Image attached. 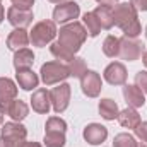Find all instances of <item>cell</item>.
Masks as SVG:
<instances>
[{"label": "cell", "mask_w": 147, "mask_h": 147, "mask_svg": "<svg viewBox=\"0 0 147 147\" xmlns=\"http://www.w3.org/2000/svg\"><path fill=\"white\" fill-rule=\"evenodd\" d=\"M144 43L137 38H128L123 36L120 38V55L123 60H128V62H135L142 57L144 53Z\"/></svg>", "instance_id": "cell-5"}, {"label": "cell", "mask_w": 147, "mask_h": 147, "mask_svg": "<svg viewBox=\"0 0 147 147\" xmlns=\"http://www.w3.org/2000/svg\"><path fill=\"white\" fill-rule=\"evenodd\" d=\"M135 86L144 94H147V70H140V72L135 74Z\"/></svg>", "instance_id": "cell-30"}, {"label": "cell", "mask_w": 147, "mask_h": 147, "mask_svg": "<svg viewBox=\"0 0 147 147\" xmlns=\"http://www.w3.org/2000/svg\"><path fill=\"white\" fill-rule=\"evenodd\" d=\"M80 16V7L77 2H62L55 7L53 10V21L55 22H70V21H75L77 17Z\"/></svg>", "instance_id": "cell-7"}, {"label": "cell", "mask_w": 147, "mask_h": 147, "mask_svg": "<svg viewBox=\"0 0 147 147\" xmlns=\"http://www.w3.org/2000/svg\"><path fill=\"white\" fill-rule=\"evenodd\" d=\"M57 34H58V31H57L55 21H39L33 26V29L29 33V41L33 43V46L45 48L46 45H50L55 39Z\"/></svg>", "instance_id": "cell-3"}, {"label": "cell", "mask_w": 147, "mask_h": 147, "mask_svg": "<svg viewBox=\"0 0 147 147\" xmlns=\"http://www.w3.org/2000/svg\"><path fill=\"white\" fill-rule=\"evenodd\" d=\"M29 43V34L26 29H21V28H16L9 38H7V48L12 50V51H17V50H22L26 48Z\"/></svg>", "instance_id": "cell-18"}, {"label": "cell", "mask_w": 147, "mask_h": 147, "mask_svg": "<svg viewBox=\"0 0 147 147\" xmlns=\"http://www.w3.org/2000/svg\"><path fill=\"white\" fill-rule=\"evenodd\" d=\"M2 123H3V111L0 110V125H2Z\"/></svg>", "instance_id": "cell-39"}, {"label": "cell", "mask_w": 147, "mask_h": 147, "mask_svg": "<svg viewBox=\"0 0 147 147\" xmlns=\"http://www.w3.org/2000/svg\"><path fill=\"white\" fill-rule=\"evenodd\" d=\"M118 123L125 128H135L140 123V115L137 113L135 108H127V110L118 113Z\"/></svg>", "instance_id": "cell-20"}, {"label": "cell", "mask_w": 147, "mask_h": 147, "mask_svg": "<svg viewBox=\"0 0 147 147\" xmlns=\"http://www.w3.org/2000/svg\"><path fill=\"white\" fill-rule=\"evenodd\" d=\"M123 98H125V101H127V105L130 106V108H140V106H144V103H146V94L134 84V86H130V84H125V87H123Z\"/></svg>", "instance_id": "cell-15"}, {"label": "cell", "mask_w": 147, "mask_h": 147, "mask_svg": "<svg viewBox=\"0 0 147 147\" xmlns=\"http://www.w3.org/2000/svg\"><path fill=\"white\" fill-rule=\"evenodd\" d=\"M50 51H51V55H53L55 58H58V60H62V62H65V63H70L74 58H75V55L69 53V51H67L65 48H62L57 41H55V43H51Z\"/></svg>", "instance_id": "cell-28"}, {"label": "cell", "mask_w": 147, "mask_h": 147, "mask_svg": "<svg viewBox=\"0 0 147 147\" xmlns=\"http://www.w3.org/2000/svg\"><path fill=\"white\" fill-rule=\"evenodd\" d=\"M46 147H63L65 146V134L62 132H45V139H43Z\"/></svg>", "instance_id": "cell-25"}, {"label": "cell", "mask_w": 147, "mask_h": 147, "mask_svg": "<svg viewBox=\"0 0 147 147\" xmlns=\"http://www.w3.org/2000/svg\"><path fill=\"white\" fill-rule=\"evenodd\" d=\"M16 72H17L16 74V80H17V84H19L21 89H24V91H33V89L38 87L39 77H38L31 69H22V70H16Z\"/></svg>", "instance_id": "cell-16"}, {"label": "cell", "mask_w": 147, "mask_h": 147, "mask_svg": "<svg viewBox=\"0 0 147 147\" xmlns=\"http://www.w3.org/2000/svg\"><path fill=\"white\" fill-rule=\"evenodd\" d=\"M48 2H53V3H62V2H65V0H48Z\"/></svg>", "instance_id": "cell-40"}, {"label": "cell", "mask_w": 147, "mask_h": 147, "mask_svg": "<svg viewBox=\"0 0 147 147\" xmlns=\"http://www.w3.org/2000/svg\"><path fill=\"white\" fill-rule=\"evenodd\" d=\"M82 21H84V26H86L87 34L91 38H96L101 33V26H99V22H98V19H96V16L92 12H86L84 17H82Z\"/></svg>", "instance_id": "cell-23"}, {"label": "cell", "mask_w": 147, "mask_h": 147, "mask_svg": "<svg viewBox=\"0 0 147 147\" xmlns=\"http://www.w3.org/2000/svg\"><path fill=\"white\" fill-rule=\"evenodd\" d=\"M50 98H51V108L55 113H63V111L69 108V103H70V86L69 84H58L57 87L51 89L50 92Z\"/></svg>", "instance_id": "cell-6"}, {"label": "cell", "mask_w": 147, "mask_h": 147, "mask_svg": "<svg viewBox=\"0 0 147 147\" xmlns=\"http://www.w3.org/2000/svg\"><path fill=\"white\" fill-rule=\"evenodd\" d=\"M2 137L3 139H9L12 142H21V140H26V135H28V130L26 127L21 123V121H9V123H3L2 128Z\"/></svg>", "instance_id": "cell-12"}, {"label": "cell", "mask_w": 147, "mask_h": 147, "mask_svg": "<svg viewBox=\"0 0 147 147\" xmlns=\"http://www.w3.org/2000/svg\"><path fill=\"white\" fill-rule=\"evenodd\" d=\"M31 106L33 110L39 115H48V111L51 108V98H50V91L46 89H36L31 96Z\"/></svg>", "instance_id": "cell-14"}, {"label": "cell", "mask_w": 147, "mask_h": 147, "mask_svg": "<svg viewBox=\"0 0 147 147\" xmlns=\"http://www.w3.org/2000/svg\"><path fill=\"white\" fill-rule=\"evenodd\" d=\"M105 80L111 86H123L127 80V69L120 62H113L105 69Z\"/></svg>", "instance_id": "cell-13"}, {"label": "cell", "mask_w": 147, "mask_h": 147, "mask_svg": "<svg viewBox=\"0 0 147 147\" xmlns=\"http://www.w3.org/2000/svg\"><path fill=\"white\" fill-rule=\"evenodd\" d=\"M82 135H84V140H86L87 144H91V146H99V144H103V142L106 140V137H108V128H106L105 125H101V123H89V125L84 128Z\"/></svg>", "instance_id": "cell-10"}, {"label": "cell", "mask_w": 147, "mask_h": 147, "mask_svg": "<svg viewBox=\"0 0 147 147\" xmlns=\"http://www.w3.org/2000/svg\"><path fill=\"white\" fill-rule=\"evenodd\" d=\"M113 14H115V26H118L123 34L128 38H137L142 33V26L139 21L137 9L130 2H120L113 5Z\"/></svg>", "instance_id": "cell-1"}, {"label": "cell", "mask_w": 147, "mask_h": 147, "mask_svg": "<svg viewBox=\"0 0 147 147\" xmlns=\"http://www.w3.org/2000/svg\"><path fill=\"white\" fill-rule=\"evenodd\" d=\"M86 38H87L86 28H84L80 22L72 21V22L65 24L63 28H60V31H58V41H57V43H58L62 48H65L69 53L75 55V53L80 50V46L84 45Z\"/></svg>", "instance_id": "cell-2"}, {"label": "cell", "mask_w": 147, "mask_h": 147, "mask_svg": "<svg viewBox=\"0 0 147 147\" xmlns=\"http://www.w3.org/2000/svg\"><path fill=\"white\" fill-rule=\"evenodd\" d=\"M92 14L96 16L101 29H111L115 26V14H113V5H98Z\"/></svg>", "instance_id": "cell-17"}, {"label": "cell", "mask_w": 147, "mask_h": 147, "mask_svg": "<svg viewBox=\"0 0 147 147\" xmlns=\"http://www.w3.org/2000/svg\"><path fill=\"white\" fill-rule=\"evenodd\" d=\"M130 3L137 9V12H147V0H130Z\"/></svg>", "instance_id": "cell-33"}, {"label": "cell", "mask_w": 147, "mask_h": 147, "mask_svg": "<svg viewBox=\"0 0 147 147\" xmlns=\"http://www.w3.org/2000/svg\"><path fill=\"white\" fill-rule=\"evenodd\" d=\"M45 132H62V134H65L67 132V121L62 120L60 116H51V118L46 120Z\"/></svg>", "instance_id": "cell-27"}, {"label": "cell", "mask_w": 147, "mask_h": 147, "mask_svg": "<svg viewBox=\"0 0 147 147\" xmlns=\"http://www.w3.org/2000/svg\"><path fill=\"white\" fill-rule=\"evenodd\" d=\"M3 14H5V10H3V7H2V3H0V24H2V21H3Z\"/></svg>", "instance_id": "cell-37"}, {"label": "cell", "mask_w": 147, "mask_h": 147, "mask_svg": "<svg viewBox=\"0 0 147 147\" xmlns=\"http://www.w3.org/2000/svg\"><path fill=\"white\" fill-rule=\"evenodd\" d=\"M137 140L130 134H118L113 139V147H137Z\"/></svg>", "instance_id": "cell-29"}, {"label": "cell", "mask_w": 147, "mask_h": 147, "mask_svg": "<svg viewBox=\"0 0 147 147\" xmlns=\"http://www.w3.org/2000/svg\"><path fill=\"white\" fill-rule=\"evenodd\" d=\"M16 147H43V146L38 144V142H26V140H21V142H17Z\"/></svg>", "instance_id": "cell-34"}, {"label": "cell", "mask_w": 147, "mask_h": 147, "mask_svg": "<svg viewBox=\"0 0 147 147\" xmlns=\"http://www.w3.org/2000/svg\"><path fill=\"white\" fill-rule=\"evenodd\" d=\"M142 62H144V65L147 67V50L144 51V53H142Z\"/></svg>", "instance_id": "cell-38"}, {"label": "cell", "mask_w": 147, "mask_h": 147, "mask_svg": "<svg viewBox=\"0 0 147 147\" xmlns=\"http://www.w3.org/2000/svg\"><path fill=\"white\" fill-rule=\"evenodd\" d=\"M146 38H147V26H146Z\"/></svg>", "instance_id": "cell-42"}, {"label": "cell", "mask_w": 147, "mask_h": 147, "mask_svg": "<svg viewBox=\"0 0 147 147\" xmlns=\"http://www.w3.org/2000/svg\"><path fill=\"white\" fill-rule=\"evenodd\" d=\"M103 53L110 58H115L120 55V38L116 36H106L105 43H103Z\"/></svg>", "instance_id": "cell-24"}, {"label": "cell", "mask_w": 147, "mask_h": 147, "mask_svg": "<svg viewBox=\"0 0 147 147\" xmlns=\"http://www.w3.org/2000/svg\"><path fill=\"white\" fill-rule=\"evenodd\" d=\"M135 135L142 140V142H147V121H140L135 128H134Z\"/></svg>", "instance_id": "cell-31"}, {"label": "cell", "mask_w": 147, "mask_h": 147, "mask_svg": "<svg viewBox=\"0 0 147 147\" xmlns=\"http://www.w3.org/2000/svg\"><path fill=\"white\" fill-rule=\"evenodd\" d=\"M69 65V72H70V77H77V79H80L84 74L87 72V67H86V60L84 58H80V57H75L70 63H67Z\"/></svg>", "instance_id": "cell-26"}, {"label": "cell", "mask_w": 147, "mask_h": 147, "mask_svg": "<svg viewBox=\"0 0 147 147\" xmlns=\"http://www.w3.org/2000/svg\"><path fill=\"white\" fill-rule=\"evenodd\" d=\"M17 96V86L9 77H0V110L5 113L7 106L16 99Z\"/></svg>", "instance_id": "cell-9"}, {"label": "cell", "mask_w": 147, "mask_h": 147, "mask_svg": "<svg viewBox=\"0 0 147 147\" xmlns=\"http://www.w3.org/2000/svg\"><path fill=\"white\" fill-rule=\"evenodd\" d=\"M17 144L16 142H12V140H9V139H3L2 135H0V147H16Z\"/></svg>", "instance_id": "cell-35"}, {"label": "cell", "mask_w": 147, "mask_h": 147, "mask_svg": "<svg viewBox=\"0 0 147 147\" xmlns=\"http://www.w3.org/2000/svg\"><path fill=\"white\" fill-rule=\"evenodd\" d=\"M10 2H12L14 7L24 9V10H31V7H33V3H34V0H10Z\"/></svg>", "instance_id": "cell-32"}, {"label": "cell", "mask_w": 147, "mask_h": 147, "mask_svg": "<svg viewBox=\"0 0 147 147\" xmlns=\"http://www.w3.org/2000/svg\"><path fill=\"white\" fill-rule=\"evenodd\" d=\"M98 108H99V115H101L105 120H108V121L115 120V118H118V113H120V110H118V105H116L113 99H110V98L101 99Z\"/></svg>", "instance_id": "cell-22"}, {"label": "cell", "mask_w": 147, "mask_h": 147, "mask_svg": "<svg viewBox=\"0 0 147 147\" xmlns=\"http://www.w3.org/2000/svg\"><path fill=\"white\" fill-rule=\"evenodd\" d=\"M5 113H7L14 121H22V120L28 116L29 108H28V105H26L24 101H21V99H14V101L7 106Z\"/></svg>", "instance_id": "cell-21"}, {"label": "cell", "mask_w": 147, "mask_h": 147, "mask_svg": "<svg viewBox=\"0 0 147 147\" xmlns=\"http://www.w3.org/2000/svg\"><path fill=\"white\" fill-rule=\"evenodd\" d=\"M0 3H2V0H0Z\"/></svg>", "instance_id": "cell-43"}, {"label": "cell", "mask_w": 147, "mask_h": 147, "mask_svg": "<svg viewBox=\"0 0 147 147\" xmlns=\"http://www.w3.org/2000/svg\"><path fill=\"white\" fill-rule=\"evenodd\" d=\"M137 147H147L146 144H137Z\"/></svg>", "instance_id": "cell-41"}, {"label": "cell", "mask_w": 147, "mask_h": 147, "mask_svg": "<svg viewBox=\"0 0 147 147\" xmlns=\"http://www.w3.org/2000/svg\"><path fill=\"white\" fill-rule=\"evenodd\" d=\"M99 5H115V0H96Z\"/></svg>", "instance_id": "cell-36"}, {"label": "cell", "mask_w": 147, "mask_h": 147, "mask_svg": "<svg viewBox=\"0 0 147 147\" xmlns=\"http://www.w3.org/2000/svg\"><path fill=\"white\" fill-rule=\"evenodd\" d=\"M39 74H41V80L45 82V86L60 84L67 77H70L69 65H65L62 62H46V63H43Z\"/></svg>", "instance_id": "cell-4"}, {"label": "cell", "mask_w": 147, "mask_h": 147, "mask_svg": "<svg viewBox=\"0 0 147 147\" xmlns=\"http://www.w3.org/2000/svg\"><path fill=\"white\" fill-rule=\"evenodd\" d=\"M80 87H82V92L87 98H98L99 92H101V87H103L101 75L98 72H94V70H87L80 77Z\"/></svg>", "instance_id": "cell-8"}, {"label": "cell", "mask_w": 147, "mask_h": 147, "mask_svg": "<svg viewBox=\"0 0 147 147\" xmlns=\"http://www.w3.org/2000/svg\"><path fill=\"white\" fill-rule=\"evenodd\" d=\"M7 19L14 28L26 29L33 22V10H24V9H17V7L12 5L7 10Z\"/></svg>", "instance_id": "cell-11"}, {"label": "cell", "mask_w": 147, "mask_h": 147, "mask_svg": "<svg viewBox=\"0 0 147 147\" xmlns=\"http://www.w3.org/2000/svg\"><path fill=\"white\" fill-rule=\"evenodd\" d=\"M14 69L16 70H22V69H31L34 63V53L29 48H22L17 50L14 53Z\"/></svg>", "instance_id": "cell-19"}]
</instances>
